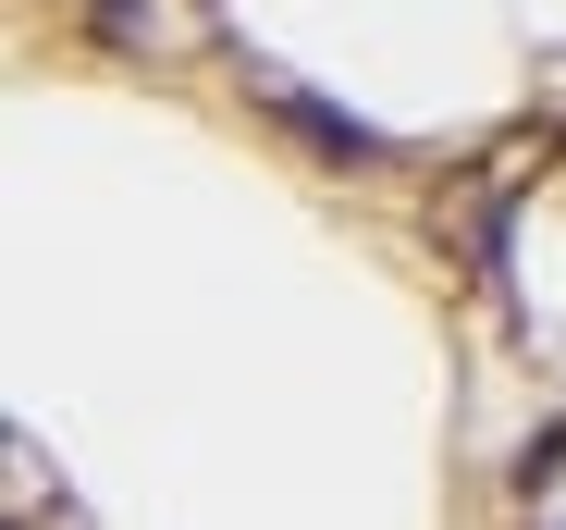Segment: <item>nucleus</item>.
Instances as JSON below:
<instances>
[{"label":"nucleus","instance_id":"nucleus-1","mask_svg":"<svg viewBox=\"0 0 566 530\" xmlns=\"http://www.w3.org/2000/svg\"><path fill=\"white\" fill-rule=\"evenodd\" d=\"M259 100H271L283 124H296V136H308L321 160H382V136H369L357 112H333V100H308V86H283V74H259Z\"/></svg>","mask_w":566,"mask_h":530},{"label":"nucleus","instance_id":"nucleus-2","mask_svg":"<svg viewBox=\"0 0 566 530\" xmlns=\"http://www.w3.org/2000/svg\"><path fill=\"white\" fill-rule=\"evenodd\" d=\"M86 25H99V50H136L148 38V0H86Z\"/></svg>","mask_w":566,"mask_h":530}]
</instances>
